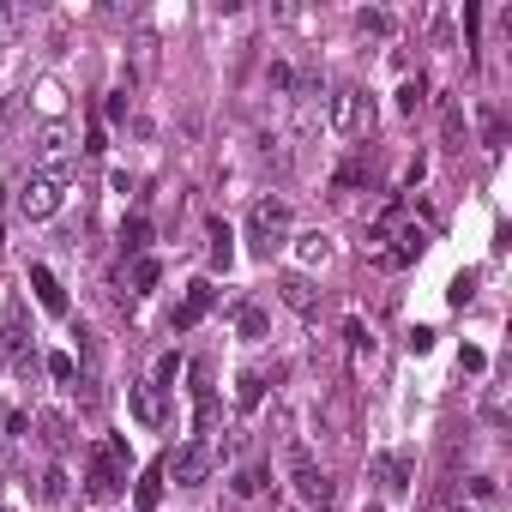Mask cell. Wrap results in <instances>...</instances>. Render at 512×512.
Masks as SVG:
<instances>
[{
    "mask_svg": "<svg viewBox=\"0 0 512 512\" xmlns=\"http://www.w3.org/2000/svg\"><path fill=\"white\" fill-rule=\"evenodd\" d=\"M127 470H133V452H127V440H121V434H109L103 446H91V464H85V494H91V500H121Z\"/></svg>",
    "mask_w": 512,
    "mask_h": 512,
    "instance_id": "6da1fadb",
    "label": "cell"
},
{
    "mask_svg": "<svg viewBox=\"0 0 512 512\" xmlns=\"http://www.w3.org/2000/svg\"><path fill=\"white\" fill-rule=\"evenodd\" d=\"M326 127H332L338 139H368V133H374V97H368L362 85H338V91L326 97Z\"/></svg>",
    "mask_w": 512,
    "mask_h": 512,
    "instance_id": "7a4b0ae2",
    "label": "cell"
},
{
    "mask_svg": "<svg viewBox=\"0 0 512 512\" xmlns=\"http://www.w3.org/2000/svg\"><path fill=\"white\" fill-rule=\"evenodd\" d=\"M284 241H290V205L284 199H260L247 211V247L260 253V260H272Z\"/></svg>",
    "mask_w": 512,
    "mask_h": 512,
    "instance_id": "3957f363",
    "label": "cell"
},
{
    "mask_svg": "<svg viewBox=\"0 0 512 512\" xmlns=\"http://www.w3.org/2000/svg\"><path fill=\"white\" fill-rule=\"evenodd\" d=\"M61 199H67V175L31 169V175H25V187H19V217L43 223V217H55V211H61Z\"/></svg>",
    "mask_w": 512,
    "mask_h": 512,
    "instance_id": "277c9868",
    "label": "cell"
},
{
    "mask_svg": "<svg viewBox=\"0 0 512 512\" xmlns=\"http://www.w3.org/2000/svg\"><path fill=\"white\" fill-rule=\"evenodd\" d=\"M211 470H217V452H211L205 440H187V446H175V452L163 458V476H175V488H199Z\"/></svg>",
    "mask_w": 512,
    "mask_h": 512,
    "instance_id": "5b68a950",
    "label": "cell"
},
{
    "mask_svg": "<svg viewBox=\"0 0 512 512\" xmlns=\"http://www.w3.org/2000/svg\"><path fill=\"white\" fill-rule=\"evenodd\" d=\"M290 476H296V494H302L308 506H326V500H332V482H326V470L314 464V452H308L302 440L290 446Z\"/></svg>",
    "mask_w": 512,
    "mask_h": 512,
    "instance_id": "8992f818",
    "label": "cell"
},
{
    "mask_svg": "<svg viewBox=\"0 0 512 512\" xmlns=\"http://www.w3.org/2000/svg\"><path fill=\"white\" fill-rule=\"evenodd\" d=\"M187 380H193V422H199V434H211V428H217V386H211V368L193 362Z\"/></svg>",
    "mask_w": 512,
    "mask_h": 512,
    "instance_id": "52a82bcc",
    "label": "cell"
},
{
    "mask_svg": "<svg viewBox=\"0 0 512 512\" xmlns=\"http://www.w3.org/2000/svg\"><path fill=\"white\" fill-rule=\"evenodd\" d=\"M368 470H374V482H380L386 494H404V488H410V476H416V464H410L404 452H374V464H368Z\"/></svg>",
    "mask_w": 512,
    "mask_h": 512,
    "instance_id": "ba28073f",
    "label": "cell"
},
{
    "mask_svg": "<svg viewBox=\"0 0 512 512\" xmlns=\"http://www.w3.org/2000/svg\"><path fill=\"white\" fill-rule=\"evenodd\" d=\"M127 410H133V422H139V428H163V416H169L157 386H127Z\"/></svg>",
    "mask_w": 512,
    "mask_h": 512,
    "instance_id": "9c48e42d",
    "label": "cell"
},
{
    "mask_svg": "<svg viewBox=\"0 0 512 512\" xmlns=\"http://www.w3.org/2000/svg\"><path fill=\"white\" fill-rule=\"evenodd\" d=\"M211 302H217V290H211V284H193V290L181 296V308H175V332H193V326L211 314Z\"/></svg>",
    "mask_w": 512,
    "mask_h": 512,
    "instance_id": "30bf717a",
    "label": "cell"
},
{
    "mask_svg": "<svg viewBox=\"0 0 512 512\" xmlns=\"http://www.w3.org/2000/svg\"><path fill=\"white\" fill-rule=\"evenodd\" d=\"M31 290H37L43 314H67V290H61V278H55L49 266H31Z\"/></svg>",
    "mask_w": 512,
    "mask_h": 512,
    "instance_id": "8fae6325",
    "label": "cell"
},
{
    "mask_svg": "<svg viewBox=\"0 0 512 512\" xmlns=\"http://www.w3.org/2000/svg\"><path fill=\"white\" fill-rule=\"evenodd\" d=\"M278 296H284L296 314H314V302H320V296H314V284H308L302 272H284V278H278Z\"/></svg>",
    "mask_w": 512,
    "mask_h": 512,
    "instance_id": "7c38bea8",
    "label": "cell"
},
{
    "mask_svg": "<svg viewBox=\"0 0 512 512\" xmlns=\"http://www.w3.org/2000/svg\"><path fill=\"white\" fill-rule=\"evenodd\" d=\"M157 500H163V458H157V464L139 476V488H133V506H139V512H157Z\"/></svg>",
    "mask_w": 512,
    "mask_h": 512,
    "instance_id": "4fadbf2b",
    "label": "cell"
},
{
    "mask_svg": "<svg viewBox=\"0 0 512 512\" xmlns=\"http://www.w3.org/2000/svg\"><path fill=\"white\" fill-rule=\"evenodd\" d=\"M260 398H266V374L247 368V374L235 380V404H241V410H260Z\"/></svg>",
    "mask_w": 512,
    "mask_h": 512,
    "instance_id": "5bb4252c",
    "label": "cell"
},
{
    "mask_svg": "<svg viewBox=\"0 0 512 512\" xmlns=\"http://www.w3.org/2000/svg\"><path fill=\"white\" fill-rule=\"evenodd\" d=\"M235 332H241V338H266V332H272L266 308H253V302H241V308H235Z\"/></svg>",
    "mask_w": 512,
    "mask_h": 512,
    "instance_id": "9a60e30c",
    "label": "cell"
},
{
    "mask_svg": "<svg viewBox=\"0 0 512 512\" xmlns=\"http://www.w3.org/2000/svg\"><path fill=\"white\" fill-rule=\"evenodd\" d=\"M211 266H217V272L235 266V235H229L223 223H211Z\"/></svg>",
    "mask_w": 512,
    "mask_h": 512,
    "instance_id": "2e32d148",
    "label": "cell"
},
{
    "mask_svg": "<svg viewBox=\"0 0 512 512\" xmlns=\"http://www.w3.org/2000/svg\"><path fill=\"white\" fill-rule=\"evenodd\" d=\"M25 19H31L25 7H13V0H0V49H7V43L25 31Z\"/></svg>",
    "mask_w": 512,
    "mask_h": 512,
    "instance_id": "e0dca14e",
    "label": "cell"
},
{
    "mask_svg": "<svg viewBox=\"0 0 512 512\" xmlns=\"http://www.w3.org/2000/svg\"><path fill=\"white\" fill-rule=\"evenodd\" d=\"M0 350H7V356H25V320H19V314L0 320Z\"/></svg>",
    "mask_w": 512,
    "mask_h": 512,
    "instance_id": "ac0fdd59",
    "label": "cell"
},
{
    "mask_svg": "<svg viewBox=\"0 0 512 512\" xmlns=\"http://www.w3.org/2000/svg\"><path fill=\"white\" fill-rule=\"evenodd\" d=\"M362 181H368V157L356 151V157H350V163L338 169V181H332V187H338V193H350V187H362Z\"/></svg>",
    "mask_w": 512,
    "mask_h": 512,
    "instance_id": "d6986e66",
    "label": "cell"
},
{
    "mask_svg": "<svg viewBox=\"0 0 512 512\" xmlns=\"http://www.w3.org/2000/svg\"><path fill=\"white\" fill-rule=\"evenodd\" d=\"M422 97H428V79H422V73L398 85V109H404V115H416V103H422Z\"/></svg>",
    "mask_w": 512,
    "mask_h": 512,
    "instance_id": "ffe728a7",
    "label": "cell"
},
{
    "mask_svg": "<svg viewBox=\"0 0 512 512\" xmlns=\"http://www.w3.org/2000/svg\"><path fill=\"white\" fill-rule=\"evenodd\" d=\"M260 488H266V464H247V470L235 476V494H241V500H253Z\"/></svg>",
    "mask_w": 512,
    "mask_h": 512,
    "instance_id": "44dd1931",
    "label": "cell"
},
{
    "mask_svg": "<svg viewBox=\"0 0 512 512\" xmlns=\"http://www.w3.org/2000/svg\"><path fill=\"white\" fill-rule=\"evenodd\" d=\"M157 278H163V266L157 260H133V290L145 296V290H157Z\"/></svg>",
    "mask_w": 512,
    "mask_h": 512,
    "instance_id": "7402d4cb",
    "label": "cell"
},
{
    "mask_svg": "<svg viewBox=\"0 0 512 512\" xmlns=\"http://www.w3.org/2000/svg\"><path fill=\"white\" fill-rule=\"evenodd\" d=\"M37 494H43V506H61V500H67V476H61V470H49V476L37 482Z\"/></svg>",
    "mask_w": 512,
    "mask_h": 512,
    "instance_id": "603a6c76",
    "label": "cell"
},
{
    "mask_svg": "<svg viewBox=\"0 0 512 512\" xmlns=\"http://www.w3.org/2000/svg\"><path fill=\"white\" fill-rule=\"evenodd\" d=\"M145 241H151V223H145V217H127V229H121V247L133 253V247H145Z\"/></svg>",
    "mask_w": 512,
    "mask_h": 512,
    "instance_id": "cb8c5ba5",
    "label": "cell"
},
{
    "mask_svg": "<svg viewBox=\"0 0 512 512\" xmlns=\"http://www.w3.org/2000/svg\"><path fill=\"white\" fill-rule=\"evenodd\" d=\"M43 440H49L55 452H67V446H73V434H67V422H61V416H43Z\"/></svg>",
    "mask_w": 512,
    "mask_h": 512,
    "instance_id": "d4e9b609",
    "label": "cell"
},
{
    "mask_svg": "<svg viewBox=\"0 0 512 512\" xmlns=\"http://www.w3.org/2000/svg\"><path fill=\"white\" fill-rule=\"evenodd\" d=\"M446 296H452V308H464V302H470V296H476V272H458V278H452V290H446Z\"/></svg>",
    "mask_w": 512,
    "mask_h": 512,
    "instance_id": "484cf974",
    "label": "cell"
},
{
    "mask_svg": "<svg viewBox=\"0 0 512 512\" xmlns=\"http://www.w3.org/2000/svg\"><path fill=\"white\" fill-rule=\"evenodd\" d=\"M175 374H181V356H163V362H157V380H151V386H157V392H169V386H175Z\"/></svg>",
    "mask_w": 512,
    "mask_h": 512,
    "instance_id": "4316f807",
    "label": "cell"
},
{
    "mask_svg": "<svg viewBox=\"0 0 512 512\" xmlns=\"http://www.w3.org/2000/svg\"><path fill=\"white\" fill-rule=\"evenodd\" d=\"M404 344H410V356H428V350H434V332H428V326H416Z\"/></svg>",
    "mask_w": 512,
    "mask_h": 512,
    "instance_id": "83f0119b",
    "label": "cell"
},
{
    "mask_svg": "<svg viewBox=\"0 0 512 512\" xmlns=\"http://www.w3.org/2000/svg\"><path fill=\"white\" fill-rule=\"evenodd\" d=\"M458 368H464V374H482V368H488V356H482L476 344H464V356H458Z\"/></svg>",
    "mask_w": 512,
    "mask_h": 512,
    "instance_id": "f1b7e54d",
    "label": "cell"
},
{
    "mask_svg": "<svg viewBox=\"0 0 512 512\" xmlns=\"http://www.w3.org/2000/svg\"><path fill=\"white\" fill-rule=\"evenodd\" d=\"M43 368H49V374H55V380H79V368H73V356H49V362H43Z\"/></svg>",
    "mask_w": 512,
    "mask_h": 512,
    "instance_id": "f546056e",
    "label": "cell"
},
{
    "mask_svg": "<svg viewBox=\"0 0 512 512\" xmlns=\"http://www.w3.org/2000/svg\"><path fill=\"white\" fill-rule=\"evenodd\" d=\"M356 25H362V31H374V37H386V31H392V19H386V13H362Z\"/></svg>",
    "mask_w": 512,
    "mask_h": 512,
    "instance_id": "4dcf8cb0",
    "label": "cell"
},
{
    "mask_svg": "<svg viewBox=\"0 0 512 512\" xmlns=\"http://www.w3.org/2000/svg\"><path fill=\"white\" fill-rule=\"evenodd\" d=\"M482 139H488V145L500 151V139H506V121H500V115H488V127H482Z\"/></svg>",
    "mask_w": 512,
    "mask_h": 512,
    "instance_id": "1f68e13d",
    "label": "cell"
},
{
    "mask_svg": "<svg viewBox=\"0 0 512 512\" xmlns=\"http://www.w3.org/2000/svg\"><path fill=\"white\" fill-rule=\"evenodd\" d=\"M302 253L308 260H326V235H302Z\"/></svg>",
    "mask_w": 512,
    "mask_h": 512,
    "instance_id": "d6a6232c",
    "label": "cell"
},
{
    "mask_svg": "<svg viewBox=\"0 0 512 512\" xmlns=\"http://www.w3.org/2000/svg\"><path fill=\"white\" fill-rule=\"evenodd\" d=\"M103 109H109V121H127V91H115V97H109Z\"/></svg>",
    "mask_w": 512,
    "mask_h": 512,
    "instance_id": "836d02e7",
    "label": "cell"
},
{
    "mask_svg": "<svg viewBox=\"0 0 512 512\" xmlns=\"http://www.w3.org/2000/svg\"><path fill=\"white\" fill-rule=\"evenodd\" d=\"M458 133H464V121H458V109H446V145L458 151Z\"/></svg>",
    "mask_w": 512,
    "mask_h": 512,
    "instance_id": "e575fe53",
    "label": "cell"
}]
</instances>
